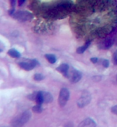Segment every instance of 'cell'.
<instances>
[{"label":"cell","mask_w":117,"mask_h":127,"mask_svg":"<svg viewBox=\"0 0 117 127\" xmlns=\"http://www.w3.org/2000/svg\"><path fill=\"white\" fill-rule=\"evenodd\" d=\"M43 110V108L41 105L37 104V105H35L32 107L33 111L34 113H42Z\"/></svg>","instance_id":"cell-14"},{"label":"cell","mask_w":117,"mask_h":127,"mask_svg":"<svg viewBox=\"0 0 117 127\" xmlns=\"http://www.w3.org/2000/svg\"><path fill=\"white\" fill-rule=\"evenodd\" d=\"M102 65H103V66L104 67L106 68H108L109 66V60H106V59L103 60L102 62Z\"/></svg>","instance_id":"cell-16"},{"label":"cell","mask_w":117,"mask_h":127,"mask_svg":"<svg viewBox=\"0 0 117 127\" xmlns=\"http://www.w3.org/2000/svg\"><path fill=\"white\" fill-rule=\"evenodd\" d=\"M17 0H10V2L12 8H14V7L16 4Z\"/></svg>","instance_id":"cell-20"},{"label":"cell","mask_w":117,"mask_h":127,"mask_svg":"<svg viewBox=\"0 0 117 127\" xmlns=\"http://www.w3.org/2000/svg\"><path fill=\"white\" fill-rule=\"evenodd\" d=\"M111 112L115 115H117V105L112 107Z\"/></svg>","instance_id":"cell-19"},{"label":"cell","mask_w":117,"mask_h":127,"mask_svg":"<svg viewBox=\"0 0 117 127\" xmlns=\"http://www.w3.org/2000/svg\"><path fill=\"white\" fill-rule=\"evenodd\" d=\"M36 95H37V93H34L31 94L30 95H29L28 96V98L29 100H32V101H34L35 100L36 98Z\"/></svg>","instance_id":"cell-18"},{"label":"cell","mask_w":117,"mask_h":127,"mask_svg":"<svg viewBox=\"0 0 117 127\" xmlns=\"http://www.w3.org/2000/svg\"><path fill=\"white\" fill-rule=\"evenodd\" d=\"M31 116V113L30 111H25L21 115L13 119L11 122V125L13 127L22 126L29 121Z\"/></svg>","instance_id":"cell-1"},{"label":"cell","mask_w":117,"mask_h":127,"mask_svg":"<svg viewBox=\"0 0 117 127\" xmlns=\"http://www.w3.org/2000/svg\"><path fill=\"white\" fill-rule=\"evenodd\" d=\"M113 60L114 65H117V50L115 51L114 54Z\"/></svg>","instance_id":"cell-17"},{"label":"cell","mask_w":117,"mask_h":127,"mask_svg":"<svg viewBox=\"0 0 117 127\" xmlns=\"http://www.w3.org/2000/svg\"><path fill=\"white\" fill-rule=\"evenodd\" d=\"M45 78L44 76L40 73H36L34 76V80L36 81H41L43 80Z\"/></svg>","instance_id":"cell-15"},{"label":"cell","mask_w":117,"mask_h":127,"mask_svg":"<svg viewBox=\"0 0 117 127\" xmlns=\"http://www.w3.org/2000/svg\"><path fill=\"white\" fill-rule=\"evenodd\" d=\"M79 127H94L97 126V124L95 122L94 120H93L91 118H87L84 120L83 121L80 123L79 125Z\"/></svg>","instance_id":"cell-8"},{"label":"cell","mask_w":117,"mask_h":127,"mask_svg":"<svg viewBox=\"0 0 117 127\" xmlns=\"http://www.w3.org/2000/svg\"><path fill=\"white\" fill-rule=\"evenodd\" d=\"M90 44H91V42L88 41L86 42L83 46L78 47L77 49V54H83V53H84L86 51V50L88 48L89 46L90 45Z\"/></svg>","instance_id":"cell-10"},{"label":"cell","mask_w":117,"mask_h":127,"mask_svg":"<svg viewBox=\"0 0 117 127\" xmlns=\"http://www.w3.org/2000/svg\"><path fill=\"white\" fill-rule=\"evenodd\" d=\"M98 58L96 57H94V58H91V61L92 63L96 64L97 63L98 61Z\"/></svg>","instance_id":"cell-21"},{"label":"cell","mask_w":117,"mask_h":127,"mask_svg":"<svg viewBox=\"0 0 117 127\" xmlns=\"http://www.w3.org/2000/svg\"><path fill=\"white\" fill-rule=\"evenodd\" d=\"M45 57L47 60L49 61V63L51 64H54L57 60L56 56L53 54H47L45 55Z\"/></svg>","instance_id":"cell-13"},{"label":"cell","mask_w":117,"mask_h":127,"mask_svg":"<svg viewBox=\"0 0 117 127\" xmlns=\"http://www.w3.org/2000/svg\"><path fill=\"white\" fill-rule=\"evenodd\" d=\"M35 101L37 104L39 105H42L43 103V93L42 91H39L37 93V95L35 98Z\"/></svg>","instance_id":"cell-12"},{"label":"cell","mask_w":117,"mask_h":127,"mask_svg":"<svg viewBox=\"0 0 117 127\" xmlns=\"http://www.w3.org/2000/svg\"><path fill=\"white\" fill-rule=\"evenodd\" d=\"M14 18L20 22L30 20L34 17L33 14L28 11H19L13 15Z\"/></svg>","instance_id":"cell-2"},{"label":"cell","mask_w":117,"mask_h":127,"mask_svg":"<svg viewBox=\"0 0 117 127\" xmlns=\"http://www.w3.org/2000/svg\"><path fill=\"white\" fill-rule=\"evenodd\" d=\"M91 99V95L88 92H84L77 101L78 107L80 108H83L86 107L90 103Z\"/></svg>","instance_id":"cell-4"},{"label":"cell","mask_w":117,"mask_h":127,"mask_svg":"<svg viewBox=\"0 0 117 127\" xmlns=\"http://www.w3.org/2000/svg\"><path fill=\"white\" fill-rule=\"evenodd\" d=\"M70 93L69 90L66 88H62L60 90L59 98L58 103L60 107H65L70 98Z\"/></svg>","instance_id":"cell-3"},{"label":"cell","mask_w":117,"mask_h":127,"mask_svg":"<svg viewBox=\"0 0 117 127\" xmlns=\"http://www.w3.org/2000/svg\"><path fill=\"white\" fill-rule=\"evenodd\" d=\"M8 55L10 57L13 58H18L21 56L20 53L14 49H9L8 51Z\"/></svg>","instance_id":"cell-11"},{"label":"cell","mask_w":117,"mask_h":127,"mask_svg":"<svg viewBox=\"0 0 117 127\" xmlns=\"http://www.w3.org/2000/svg\"><path fill=\"white\" fill-rule=\"evenodd\" d=\"M38 64H39V62L36 60H32L29 63L23 62L19 63V66L26 71L31 70Z\"/></svg>","instance_id":"cell-5"},{"label":"cell","mask_w":117,"mask_h":127,"mask_svg":"<svg viewBox=\"0 0 117 127\" xmlns=\"http://www.w3.org/2000/svg\"><path fill=\"white\" fill-rule=\"evenodd\" d=\"M25 1L26 0H18V5L19 6H22Z\"/></svg>","instance_id":"cell-22"},{"label":"cell","mask_w":117,"mask_h":127,"mask_svg":"<svg viewBox=\"0 0 117 127\" xmlns=\"http://www.w3.org/2000/svg\"><path fill=\"white\" fill-rule=\"evenodd\" d=\"M43 102L46 103H51L53 101V97L51 94L47 92H42Z\"/></svg>","instance_id":"cell-9"},{"label":"cell","mask_w":117,"mask_h":127,"mask_svg":"<svg viewBox=\"0 0 117 127\" xmlns=\"http://www.w3.org/2000/svg\"><path fill=\"white\" fill-rule=\"evenodd\" d=\"M82 77L81 72L79 70L73 68L72 70L71 75L69 77H70V81L72 83H76L79 82L81 80Z\"/></svg>","instance_id":"cell-6"},{"label":"cell","mask_w":117,"mask_h":127,"mask_svg":"<svg viewBox=\"0 0 117 127\" xmlns=\"http://www.w3.org/2000/svg\"><path fill=\"white\" fill-rule=\"evenodd\" d=\"M116 80H117V75H116Z\"/></svg>","instance_id":"cell-23"},{"label":"cell","mask_w":117,"mask_h":127,"mask_svg":"<svg viewBox=\"0 0 117 127\" xmlns=\"http://www.w3.org/2000/svg\"><path fill=\"white\" fill-rule=\"evenodd\" d=\"M70 67L68 64L63 63L61 64L56 68V70L63 75L66 78L69 77V69Z\"/></svg>","instance_id":"cell-7"}]
</instances>
